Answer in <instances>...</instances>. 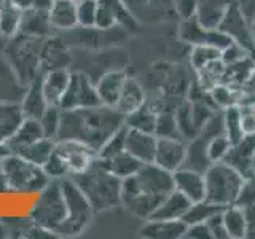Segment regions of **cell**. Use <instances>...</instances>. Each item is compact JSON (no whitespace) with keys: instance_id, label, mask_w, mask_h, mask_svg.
<instances>
[{"instance_id":"12","label":"cell","mask_w":255,"mask_h":239,"mask_svg":"<svg viewBox=\"0 0 255 239\" xmlns=\"http://www.w3.org/2000/svg\"><path fill=\"white\" fill-rule=\"evenodd\" d=\"M54 151L59 155L67 167L69 175H77L85 172L90 167L94 159L98 158V151L90 148L85 143L72 139L56 140Z\"/></svg>"},{"instance_id":"28","label":"cell","mask_w":255,"mask_h":239,"mask_svg":"<svg viewBox=\"0 0 255 239\" xmlns=\"http://www.w3.org/2000/svg\"><path fill=\"white\" fill-rule=\"evenodd\" d=\"M45 137L42 124H40L38 120L35 118H24V121L21 126L16 129V132L11 135V139L8 140V145H10L13 153H16L18 150L30 145V143L37 142L38 139Z\"/></svg>"},{"instance_id":"29","label":"cell","mask_w":255,"mask_h":239,"mask_svg":"<svg viewBox=\"0 0 255 239\" xmlns=\"http://www.w3.org/2000/svg\"><path fill=\"white\" fill-rule=\"evenodd\" d=\"M98 159L107 171H110L112 174H115L117 177H120V179H126V177H129V175L135 174L140 169V166L143 164L140 159L132 156L129 151H126V150L122 151V153L115 155V156H112V158L102 159V158L98 156Z\"/></svg>"},{"instance_id":"41","label":"cell","mask_w":255,"mask_h":239,"mask_svg":"<svg viewBox=\"0 0 255 239\" xmlns=\"http://www.w3.org/2000/svg\"><path fill=\"white\" fill-rule=\"evenodd\" d=\"M155 135L156 137H166V139H183L180 131H179L174 110H161L158 114L156 126H155Z\"/></svg>"},{"instance_id":"30","label":"cell","mask_w":255,"mask_h":239,"mask_svg":"<svg viewBox=\"0 0 255 239\" xmlns=\"http://www.w3.org/2000/svg\"><path fill=\"white\" fill-rule=\"evenodd\" d=\"M21 107H22V112H24V115H26V118L40 120V117L43 115L48 104L45 101V96L42 91V78L40 77L27 86L26 94H24L22 102H21Z\"/></svg>"},{"instance_id":"58","label":"cell","mask_w":255,"mask_h":239,"mask_svg":"<svg viewBox=\"0 0 255 239\" xmlns=\"http://www.w3.org/2000/svg\"><path fill=\"white\" fill-rule=\"evenodd\" d=\"M251 30L254 32V35H255V14H254V19H252V22H251Z\"/></svg>"},{"instance_id":"54","label":"cell","mask_w":255,"mask_h":239,"mask_svg":"<svg viewBox=\"0 0 255 239\" xmlns=\"http://www.w3.org/2000/svg\"><path fill=\"white\" fill-rule=\"evenodd\" d=\"M11 3H14L18 8H21L22 11L30 10V8H38V10H48L53 0H10Z\"/></svg>"},{"instance_id":"55","label":"cell","mask_w":255,"mask_h":239,"mask_svg":"<svg viewBox=\"0 0 255 239\" xmlns=\"http://www.w3.org/2000/svg\"><path fill=\"white\" fill-rule=\"evenodd\" d=\"M244 217H246V238L255 239V204L244 206Z\"/></svg>"},{"instance_id":"60","label":"cell","mask_w":255,"mask_h":239,"mask_svg":"<svg viewBox=\"0 0 255 239\" xmlns=\"http://www.w3.org/2000/svg\"><path fill=\"white\" fill-rule=\"evenodd\" d=\"M2 2H3V0H0V5H2Z\"/></svg>"},{"instance_id":"33","label":"cell","mask_w":255,"mask_h":239,"mask_svg":"<svg viewBox=\"0 0 255 239\" xmlns=\"http://www.w3.org/2000/svg\"><path fill=\"white\" fill-rule=\"evenodd\" d=\"M159 110L155 106H150L145 101L143 106H140L137 110L131 112L129 115H126L125 124L132 129L145 131V132H153L155 134V126H156V118H158Z\"/></svg>"},{"instance_id":"39","label":"cell","mask_w":255,"mask_h":239,"mask_svg":"<svg viewBox=\"0 0 255 239\" xmlns=\"http://www.w3.org/2000/svg\"><path fill=\"white\" fill-rule=\"evenodd\" d=\"M223 132H225V135L233 145L244 137L239 106H231L223 110Z\"/></svg>"},{"instance_id":"18","label":"cell","mask_w":255,"mask_h":239,"mask_svg":"<svg viewBox=\"0 0 255 239\" xmlns=\"http://www.w3.org/2000/svg\"><path fill=\"white\" fill-rule=\"evenodd\" d=\"M254 153H255V134H249V135H244V137L238 143H235V145H231L228 155L223 161L233 166L246 179L255 174L252 167Z\"/></svg>"},{"instance_id":"46","label":"cell","mask_w":255,"mask_h":239,"mask_svg":"<svg viewBox=\"0 0 255 239\" xmlns=\"http://www.w3.org/2000/svg\"><path fill=\"white\" fill-rule=\"evenodd\" d=\"M231 145H233V143L230 142V139L223 132L211 137L209 142H207V158H209L211 164L223 161V159L227 158Z\"/></svg>"},{"instance_id":"32","label":"cell","mask_w":255,"mask_h":239,"mask_svg":"<svg viewBox=\"0 0 255 239\" xmlns=\"http://www.w3.org/2000/svg\"><path fill=\"white\" fill-rule=\"evenodd\" d=\"M143 102H145V93H143L142 86L134 78L128 77L115 109L122 112L123 115H129L131 112L143 106Z\"/></svg>"},{"instance_id":"19","label":"cell","mask_w":255,"mask_h":239,"mask_svg":"<svg viewBox=\"0 0 255 239\" xmlns=\"http://www.w3.org/2000/svg\"><path fill=\"white\" fill-rule=\"evenodd\" d=\"M158 137L153 132H145L128 127L126 134V151L140 159L142 163H153Z\"/></svg>"},{"instance_id":"24","label":"cell","mask_w":255,"mask_h":239,"mask_svg":"<svg viewBox=\"0 0 255 239\" xmlns=\"http://www.w3.org/2000/svg\"><path fill=\"white\" fill-rule=\"evenodd\" d=\"M126 78H128L126 74L122 70H110L106 75L101 77L98 85H96V90H98L102 106H109V107L117 106L120 96H122Z\"/></svg>"},{"instance_id":"36","label":"cell","mask_w":255,"mask_h":239,"mask_svg":"<svg viewBox=\"0 0 255 239\" xmlns=\"http://www.w3.org/2000/svg\"><path fill=\"white\" fill-rule=\"evenodd\" d=\"M222 219L225 223L227 233L230 239L246 238V217L241 206L230 204L222 211Z\"/></svg>"},{"instance_id":"14","label":"cell","mask_w":255,"mask_h":239,"mask_svg":"<svg viewBox=\"0 0 255 239\" xmlns=\"http://www.w3.org/2000/svg\"><path fill=\"white\" fill-rule=\"evenodd\" d=\"M96 26L101 29L122 26L128 32H135L137 21L123 0H98Z\"/></svg>"},{"instance_id":"13","label":"cell","mask_w":255,"mask_h":239,"mask_svg":"<svg viewBox=\"0 0 255 239\" xmlns=\"http://www.w3.org/2000/svg\"><path fill=\"white\" fill-rule=\"evenodd\" d=\"M219 29L225 32L227 35H230L233 42L239 43L252 56H255V35L243 16L241 10H239L238 0H233L227 8V11L219 24Z\"/></svg>"},{"instance_id":"8","label":"cell","mask_w":255,"mask_h":239,"mask_svg":"<svg viewBox=\"0 0 255 239\" xmlns=\"http://www.w3.org/2000/svg\"><path fill=\"white\" fill-rule=\"evenodd\" d=\"M66 215L67 206L59 179H53V182H48V185L40 191V196L30 212V219L37 227L56 233L58 227L66 220Z\"/></svg>"},{"instance_id":"42","label":"cell","mask_w":255,"mask_h":239,"mask_svg":"<svg viewBox=\"0 0 255 239\" xmlns=\"http://www.w3.org/2000/svg\"><path fill=\"white\" fill-rule=\"evenodd\" d=\"M174 114H175V120H177V126H179L182 137L187 142L195 139L198 135V131L193 124V118H191V102L185 101L179 104V106L175 107Z\"/></svg>"},{"instance_id":"15","label":"cell","mask_w":255,"mask_h":239,"mask_svg":"<svg viewBox=\"0 0 255 239\" xmlns=\"http://www.w3.org/2000/svg\"><path fill=\"white\" fill-rule=\"evenodd\" d=\"M70 62V56L67 51V43L62 37L48 35L43 38L40 48V70L42 74L54 69H67Z\"/></svg>"},{"instance_id":"59","label":"cell","mask_w":255,"mask_h":239,"mask_svg":"<svg viewBox=\"0 0 255 239\" xmlns=\"http://www.w3.org/2000/svg\"><path fill=\"white\" fill-rule=\"evenodd\" d=\"M252 167H254V171H255V153H254V158H252Z\"/></svg>"},{"instance_id":"37","label":"cell","mask_w":255,"mask_h":239,"mask_svg":"<svg viewBox=\"0 0 255 239\" xmlns=\"http://www.w3.org/2000/svg\"><path fill=\"white\" fill-rule=\"evenodd\" d=\"M227 206H220V204H215L207 201V199H201V201H196V203H191L190 209L187 211V214L183 215V222L187 225H193V223H201V222H207L212 215L222 212L225 209Z\"/></svg>"},{"instance_id":"51","label":"cell","mask_w":255,"mask_h":239,"mask_svg":"<svg viewBox=\"0 0 255 239\" xmlns=\"http://www.w3.org/2000/svg\"><path fill=\"white\" fill-rule=\"evenodd\" d=\"M199 0H174L175 11H177L180 19H188L196 16Z\"/></svg>"},{"instance_id":"23","label":"cell","mask_w":255,"mask_h":239,"mask_svg":"<svg viewBox=\"0 0 255 239\" xmlns=\"http://www.w3.org/2000/svg\"><path fill=\"white\" fill-rule=\"evenodd\" d=\"M187 223L183 220L148 219L140 230V236L150 239H180L185 236Z\"/></svg>"},{"instance_id":"22","label":"cell","mask_w":255,"mask_h":239,"mask_svg":"<svg viewBox=\"0 0 255 239\" xmlns=\"http://www.w3.org/2000/svg\"><path fill=\"white\" fill-rule=\"evenodd\" d=\"M190 206H191L190 199L174 188L171 193L163 199L161 204L156 207V211L151 214L150 219H153V220H182L183 215H185L187 211L190 209Z\"/></svg>"},{"instance_id":"25","label":"cell","mask_w":255,"mask_h":239,"mask_svg":"<svg viewBox=\"0 0 255 239\" xmlns=\"http://www.w3.org/2000/svg\"><path fill=\"white\" fill-rule=\"evenodd\" d=\"M19 34L45 38L53 34V26L50 22L48 10H38V8H30V10L22 11Z\"/></svg>"},{"instance_id":"48","label":"cell","mask_w":255,"mask_h":239,"mask_svg":"<svg viewBox=\"0 0 255 239\" xmlns=\"http://www.w3.org/2000/svg\"><path fill=\"white\" fill-rule=\"evenodd\" d=\"M43 171L46 172L48 177H51V179H62V177H67L69 175L66 164H64V161L54 150H53L51 156L48 158V161L43 164Z\"/></svg>"},{"instance_id":"5","label":"cell","mask_w":255,"mask_h":239,"mask_svg":"<svg viewBox=\"0 0 255 239\" xmlns=\"http://www.w3.org/2000/svg\"><path fill=\"white\" fill-rule=\"evenodd\" d=\"M204 182H206L204 199L220 206H230L236 203L244 177L231 164L225 161H219V163H212L206 169Z\"/></svg>"},{"instance_id":"45","label":"cell","mask_w":255,"mask_h":239,"mask_svg":"<svg viewBox=\"0 0 255 239\" xmlns=\"http://www.w3.org/2000/svg\"><path fill=\"white\" fill-rule=\"evenodd\" d=\"M126 134H128V126H122L120 129L112 135V137L104 143V147L98 151V156L106 159V158H112L122 151L126 150Z\"/></svg>"},{"instance_id":"38","label":"cell","mask_w":255,"mask_h":239,"mask_svg":"<svg viewBox=\"0 0 255 239\" xmlns=\"http://www.w3.org/2000/svg\"><path fill=\"white\" fill-rule=\"evenodd\" d=\"M223 72H225V62L220 59H215L209 64H206L198 72V85L203 88L204 91H211L215 85L222 83Z\"/></svg>"},{"instance_id":"50","label":"cell","mask_w":255,"mask_h":239,"mask_svg":"<svg viewBox=\"0 0 255 239\" xmlns=\"http://www.w3.org/2000/svg\"><path fill=\"white\" fill-rule=\"evenodd\" d=\"M247 54H251V53L247 51L246 48H243L239 43L233 42V43H230L227 48H223V50H222V61L225 64H233V62H236L239 59L246 58Z\"/></svg>"},{"instance_id":"21","label":"cell","mask_w":255,"mask_h":239,"mask_svg":"<svg viewBox=\"0 0 255 239\" xmlns=\"http://www.w3.org/2000/svg\"><path fill=\"white\" fill-rule=\"evenodd\" d=\"M78 0H53L48 8V16L53 26V30L66 32L78 26L77 18Z\"/></svg>"},{"instance_id":"49","label":"cell","mask_w":255,"mask_h":239,"mask_svg":"<svg viewBox=\"0 0 255 239\" xmlns=\"http://www.w3.org/2000/svg\"><path fill=\"white\" fill-rule=\"evenodd\" d=\"M235 204L241 206V207L255 204V174L251 175V177L244 179L243 187L239 190V195H238V199Z\"/></svg>"},{"instance_id":"47","label":"cell","mask_w":255,"mask_h":239,"mask_svg":"<svg viewBox=\"0 0 255 239\" xmlns=\"http://www.w3.org/2000/svg\"><path fill=\"white\" fill-rule=\"evenodd\" d=\"M96 13H98V0H78V26H96Z\"/></svg>"},{"instance_id":"4","label":"cell","mask_w":255,"mask_h":239,"mask_svg":"<svg viewBox=\"0 0 255 239\" xmlns=\"http://www.w3.org/2000/svg\"><path fill=\"white\" fill-rule=\"evenodd\" d=\"M43 38L29 37L24 34H18L10 38L6 45L5 58L8 67L11 69L16 80L29 86L32 82L40 77V48H42Z\"/></svg>"},{"instance_id":"2","label":"cell","mask_w":255,"mask_h":239,"mask_svg":"<svg viewBox=\"0 0 255 239\" xmlns=\"http://www.w3.org/2000/svg\"><path fill=\"white\" fill-rule=\"evenodd\" d=\"M172 190L171 171L155 163H143L135 174L122 179V204L135 217L148 220Z\"/></svg>"},{"instance_id":"20","label":"cell","mask_w":255,"mask_h":239,"mask_svg":"<svg viewBox=\"0 0 255 239\" xmlns=\"http://www.w3.org/2000/svg\"><path fill=\"white\" fill-rule=\"evenodd\" d=\"M70 72L67 69H54L42 77V91L48 106H58L67 91Z\"/></svg>"},{"instance_id":"3","label":"cell","mask_w":255,"mask_h":239,"mask_svg":"<svg viewBox=\"0 0 255 239\" xmlns=\"http://www.w3.org/2000/svg\"><path fill=\"white\" fill-rule=\"evenodd\" d=\"M70 177L83 191L94 214L122 204V179L107 171L98 158L85 172Z\"/></svg>"},{"instance_id":"40","label":"cell","mask_w":255,"mask_h":239,"mask_svg":"<svg viewBox=\"0 0 255 239\" xmlns=\"http://www.w3.org/2000/svg\"><path fill=\"white\" fill-rule=\"evenodd\" d=\"M211 99L215 104V107L219 110H225L231 106H239L241 104V98H243V91L241 90H233L223 83L215 85L212 90L209 91Z\"/></svg>"},{"instance_id":"31","label":"cell","mask_w":255,"mask_h":239,"mask_svg":"<svg viewBox=\"0 0 255 239\" xmlns=\"http://www.w3.org/2000/svg\"><path fill=\"white\" fill-rule=\"evenodd\" d=\"M233 0H199L196 18L204 27L215 29Z\"/></svg>"},{"instance_id":"56","label":"cell","mask_w":255,"mask_h":239,"mask_svg":"<svg viewBox=\"0 0 255 239\" xmlns=\"http://www.w3.org/2000/svg\"><path fill=\"white\" fill-rule=\"evenodd\" d=\"M241 91H243V94H246V96H251V98H255V69H254L252 74L249 75V78L246 80V83L243 85Z\"/></svg>"},{"instance_id":"6","label":"cell","mask_w":255,"mask_h":239,"mask_svg":"<svg viewBox=\"0 0 255 239\" xmlns=\"http://www.w3.org/2000/svg\"><path fill=\"white\" fill-rule=\"evenodd\" d=\"M61 190L67 206V215L61 225L56 230V235L59 236H77L83 233L85 228L90 225L93 217V207L90 201L83 195V191L78 188V185L72 177L59 179Z\"/></svg>"},{"instance_id":"10","label":"cell","mask_w":255,"mask_h":239,"mask_svg":"<svg viewBox=\"0 0 255 239\" xmlns=\"http://www.w3.org/2000/svg\"><path fill=\"white\" fill-rule=\"evenodd\" d=\"M102 106L96 85L91 83L88 75L82 72L70 74V82L67 91L59 104L61 110H74V109H86Z\"/></svg>"},{"instance_id":"16","label":"cell","mask_w":255,"mask_h":239,"mask_svg":"<svg viewBox=\"0 0 255 239\" xmlns=\"http://www.w3.org/2000/svg\"><path fill=\"white\" fill-rule=\"evenodd\" d=\"M187 155V140L158 137L153 163L166 171H177L182 167Z\"/></svg>"},{"instance_id":"27","label":"cell","mask_w":255,"mask_h":239,"mask_svg":"<svg viewBox=\"0 0 255 239\" xmlns=\"http://www.w3.org/2000/svg\"><path fill=\"white\" fill-rule=\"evenodd\" d=\"M24 118L26 115H24L21 104L0 102V140H10L24 121Z\"/></svg>"},{"instance_id":"1","label":"cell","mask_w":255,"mask_h":239,"mask_svg":"<svg viewBox=\"0 0 255 239\" xmlns=\"http://www.w3.org/2000/svg\"><path fill=\"white\" fill-rule=\"evenodd\" d=\"M126 115L115 107L98 106L86 109L62 110L56 140L72 139L99 151L120 127L125 126Z\"/></svg>"},{"instance_id":"9","label":"cell","mask_w":255,"mask_h":239,"mask_svg":"<svg viewBox=\"0 0 255 239\" xmlns=\"http://www.w3.org/2000/svg\"><path fill=\"white\" fill-rule=\"evenodd\" d=\"M129 38V32L122 26H114L109 29H101L98 26H75L66 30L62 40L66 43L74 42L77 46L83 48H110L125 45Z\"/></svg>"},{"instance_id":"57","label":"cell","mask_w":255,"mask_h":239,"mask_svg":"<svg viewBox=\"0 0 255 239\" xmlns=\"http://www.w3.org/2000/svg\"><path fill=\"white\" fill-rule=\"evenodd\" d=\"M11 153H13V151H11L10 145H8V142L0 140V163H2L5 158L10 156Z\"/></svg>"},{"instance_id":"17","label":"cell","mask_w":255,"mask_h":239,"mask_svg":"<svg viewBox=\"0 0 255 239\" xmlns=\"http://www.w3.org/2000/svg\"><path fill=\"white\" fill-rule=\"evenodd\" d=\"M174 188L185 195L191 203L201 201L206 196V182L204 172L188 169V167H179L172 172Z\"/></svg>"},{"instance_id":"11","label":"cell","mask_w":255,"mask_h":239,"mask_svg":"<svg viewBox=\"0 0 255 239\" xmlns=\"http://www.w3.org/2000/svg\"><path fill=\"white\" fill-rule=\"evenodd\" d=\"M179 38L182 42H185L188 45H212L217 46L219 50L227 48L230 43H233L230 35H227L225 32H222L219 27L211 29L204 27L201 22L198 21L196 16L188 19H182L179 26Z\"/></svg>"},{"instance_id":"34","label":"cell","mask_w":255,"mask_h":239,"mask_svg":"<svg viewBox=\"0 0 255 239\" xmlns=\"http://www.w3.org/2000/svg\"><path fill=\"white\" fill-rule=\"evenodd\" d=\"M22 19V10L18 8L10 0H3L0 5V35L11 38L19 34Z\"/></svg>"},{"instance_id":"26","label":"cell","mask_w":255,"mask_h":239,"mask_svg":"<svg viewBox=\"0 0 255 239\" xmlns=\"http://www.w3.org/2000/svg\"><path fill=\"white\" fill-rule=\"evenodd\" d=\"M255 69V56L247 54L246 58L239 59L233 64H225V72H223L222 83L233 90H241L246 80Z\"/></svg>"},{"instance_id":"44","label":"cell","mask_w":255,"mask_h":239,"mask_svg":"<svg viewBox=\"0 0 255 239\" xmlns=\"http://www.w3.org/2000/svg\"><path fill=\"white\" fill-rule=\"evenodd\" d=\"M61 114L62 110L58 106H48L46 110L43 112V115L40 117V124H42V129L45 137L54 139L58 137V131H59V124H61Z\"/></svg>"},{"instance_id":"43","label":"cell","mask_w":255,"mask_h":239,"mask_svg":"<svg viewBox=\"0 0 255 239\" xmlns=\"http://www.w3.org/2000/svg\"><path fill=\"white\" fill-rule=\"evenodd\" d=\"M222 58V50L212 45H193L190 51V64L195 72H198L206 64Z\"/></svg>"},{"instance_id":"35","label":"cell","mask_w":255,"mask_h":239,"mask_svg":"<svg viewBox=\"0 0 255 239\" xmlns=\"http://www.w3.org/2000/svg\"><path fill=\"white\" fill-rule=\"evenodd\" d=\"M54 145H56V140L54 139L42 137V139H38L37 142L30 143V145L18 150L14 155H19L21 158L27 159V161L43 167V164L48 161V158L51 156L53 150H54Z\"/></svg>"},{"instance_id":"53","label":"cell","mask_w":255,"mask_h":239,"mask_svg":"<svg viewBox=\"0 0 255 239\" xmlns=\"http://www.w3.org/2000/svg\"><path fill=\"white\" fill-rule=\"evenodd\" d=\"M183 238H187V239H214L206 222L187 225V231H185V236Z\"/></svg>"},{"instance_id":"52","label":"cell","mask_w":255,"mask_h":239,"mask_svg":"<svg viewBox=\"0 0 255 239\" xmlns=\"http://www.w3.org/2000/svg\"><path fill=\"white\" fill-rule=\"evenodd\" d=\"M206 223H207V227H209L214 239H230L228 233H227V228H225V223H223V219H222V212L212 215Z\"/></svg>"},{"instance_id":"7","label":"cell","mask_w":255,"mask_h":239,"mask_svg":"<svg viewBox=\"0 0 255 239\" xmlns=\"http://www.w3.org/2000/svg\"><path fill=\"white\" fill-rule=\"evenodd\" d=\"M8 188L13 191H42L48 185V175L42 166L34 164L19 155L11 153L0 163Z\"/></svg>"}]
</instances>
